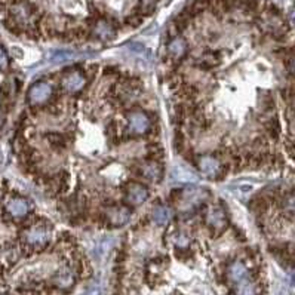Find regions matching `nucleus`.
<instances>
[{"label": "nucleus", "mask_w": 295, "mask_h": 295, "mask_svg": "<svg viewBox=\"0 0 295 295\" xmlns=\"http://www.w3.org/2000/svg\"><path fill=\"white\" fill-rule=\"evenodd\" d=\"M23 237H24V242L29 248L39 249V248H43L49 242L51 230L46 226H33L23 233Z\"/></svg>", "instance_id": "obj_1"}, {"label": "nucleus", "mask_w": 295, "mask_h": 295, "mask_svg": "<svg viewBox=\"0 0 295 295\" xmlns=\"http://www.w3.org/2000/svg\"><path fill=\"white\" fill-rule=\"evenodd\" d=\"M52 86L46 82H39L29 91V102L32 105H42L52 97Z\"/></svg>", "instance_id": "obj_2"}, {"label": "nucleus", "mask_w": 295, "mask_h": 295, "mask_svg": "<svg viewBox=\"0 0 295 295\" xmlns=\"http://www.w3.org/2000/svg\"><path fill=\"white\" fill-rule=\"evenodd\" d=\"M229 279H230V282L236 286V289H237V288H240L242 285H245V283L251 282L248 268L245 267V264H243V262H240V261H234L230 264Z\"/></svg>", "instance_id": "obj_3"}, {"label": "nucleus", "mask_w": 295, "mask_h": 295, "mask_svg": "<svg viewBox=\"0 0 295 295\" xmlns=\"http://www.w3.org/2000/svg\"><path fill=\"white\" fill-rule=\"evenodd\" d=\"M199 168H200V172L206 178H211V180L218 178L221 175V172H223V168H221L220 161L215 159V158H212V156H203V158H200Z\"/></svg>", "instance_id": "obj_4"}, {"label": "nucleus", "mask_w": 295, "mask_h": 295, "mask_svg": "<svg viewBox=\"0 0 295 295\" xmlns=\"http://www.w3.org/2000/svg\"><path fill=\"white\" fill-rule=\"evenodd\" d=\"M63 88L70 94H76L79 91H82L86 85V77L80 73V71H71L66 74L61 80Z\"/></svg>", "instance_id": "obj_5"}, {"label": "nucleus", "mask_w": 295, "mask_h": 295, "mask_svg": "<svg viewBox=\"0 0 295 295\" xmlns=\"http://www.w3.org/2000/svg\"><path fill=\"white\" fill-rule=\"evenodd\" d=\"M131 218V211L126 206H113L107 211V220L113 227L125 226Z\"/></svg>", "instance_id": "obj_6"}, {"label": "nucleus", "mask_w": 295, "mask_h": 295, "mask_svg": "<svg viewBox=\"0 0 295 295\" xmlns=\"http://www.w3.org/2000/svg\"><path fill=\"white\" fill-rule=\"evenodd\" d=\"M128 123H129V129L138 135L145 133L150 128V119L142 111H132L128 116Z\"/></svg>", "instance_id": "obj_7"}, {"label": "nucleus", "mask_w": 295, "mask_h": 295, "mask_svg": "<svg viewBox=\"0 0 295 295\" xmlns=\"http://www.w3.org/2000/svg\"><path fill=\"white\" fill-rule=\"evenodd\" d=\"M33 8L27 2H18L12 6V17L18 24H29L33 18Z\"/></svg>", "instance_id": "obj_8"}, {"label": "nucleus", "mask_w": 295, "mask_h": 295, "mask_svg": "<svg viewBox=\"0 0 295 295\" xmlns=\"http://www.w3.org/2000/svg\"><path fill=\"white\" fill-rule=\"evenodd\" d=\"M6 209L8 212L15 217V218H21V217H26L29 214V202L26 199H21V197H14L11 200H8L6 203Z\"/></svg>", "instance_id": "obj_9"}, {"label": "nucleus", "mask_w": 295, "mask_h": 295, "mask_svg": "<svg viewBox=\"0 0 295 295\" xmlns=\"http://www.w3.org/2000/svg\"><path fill=\"white\" fill-rule=\"evenodd\" d=\"M126 199H128V202H129V203L135 205V206H138V205L144 203V202L149 199V190H147V187H144V186H141V184L133 183V184H131V186L128 187Z\"/></svg>", "instance_id": "obj_10"}, {"label": "nucleus", "mask_w": 295, "mask_h": 295, "mask_svg": "<svg viewBox=\"0 0 295 295\" xmlns=\"http://www.w3.org/2000/svg\"><path fill=\"white\" fill-rule=\"evenodd\" d=\"M139 172L142 177H145L150 181H161L162 175H164V169L161 164L158 162H145L139 166Z\"/></svg>", "instance_id": "obj_11"}, {"label": "nucleus", "mask_w": 295, "mask_h": 295, "mask_svg": "<svg viewBox=\"0 0 295 295\" xmlns=\"http://www.w3.org/2000/svg\"><path fill=\"white\" fill-rule=\"evenodd\" d=\"M226 212L218 208V206H212L209 208V211L206 212V223L215 229H223L226 226Z\"/></svg>", "instance_id": "obj_12"}, {"label": "nucleus", "mask_w": 295, "mask_h": 295, "mask_svg": "<svg viewBox=\"0 0 295 295\" xmlns=\"http://www.w3.org/2000/svg\"><path fill=\"white\" fill-rule=\"evenodd\" d=\"M54 283L60 289H68L74 283V271L68 267H63L54 277Z\"/></svg>", "instance_id": "obj_13"}, {"label": "nucleus", "mask_w": 295, "mask_h": 295, "mask_svg": "<svg viewBox=\"0 0 295 295\" xmlns=\"http://www.w3.org/2000/svg\"><path fill=\"white\" fill-rule=\"evenodd\" d=\"M168 52L175 60L183 58L186 55V52H187V43H186V40L183 37H180V36L171 39V42L168 43Z\"/></svg>", "instance_id": "obj_14"}, {"label": "nucleus", "mask_w": 295, "mask_h": 295, "mask_svg": "<svg viewBox=\"0 0 295 295\" xmlns=\"http://www.w3.org/2000/svg\"><path fill=\"white\" fill-rule=\"evenodd\" d=\"M152 220L156 226H166L171 220H172V211L168 208V206H164V205H159L153 209L152 212Z\"/></svg>", "instance_id": "obj_15"}, {"label": "nucleus", "mask_w": 295, "mask_h": 295, "mask_svg": "<svg viewBox=\"0 0 295 295\" xmlns=\"http://www.w3.org/2000/svg\"><path fill=\"white\" fill-rule=\"evenodd\" d=\"M94 33L101 40H110V39L114 37L116 30H114V27L110 23H107V21H98L95 24V27H94Z\"/></svg>", "instance_id": "obj_16"}, {"label": "nucleus", "mask_w": 295, "mask_h": 295, "mask_svg": "<svg viewBox=\"0 0 295 295\" xmlns=\"http://www.w3.org/2000/svg\"><path fill=\"white\" fill-rule=\"evenodd\" d=\"M172 177L177 181H184V183H196L199 180L193 171H190L187 168H183V166H175L174 171H172Z\"/></svg>", "instance_id": "obj_17"}, {"label": "nucleus", "mask_w": 295, "mask_h": 295, "mask_svg": "<svg viewBox=\"0 0 295 295\" xmlns=\"http://www.w3.org/2000/svg\"><path fill=\"white\" fill-rule=\"evenodd\" d=\"M158 2L159 0H139L138 9L142 15H152L158 6Z\"/></svg>", "instance_id": "obj_18"}, {"label": "nucleus", "mask_w": 295, "mask_h": 295, "mask_svg": "<svg viewBox=\"0 0 295 295\" xmlns=\"http://www.w3.org/2000/svg\"><path fill=\"white\" fill-rule=\"evenodd\" d=\"M205 190H200V189H195V190H186V193H184V199L187 200V202H192V203H195V202H199V200H202L203 197H205Z\"/></svg>", "instance_id": "obj_19"}, {"label": "nucleus", "mask_w": 295, "mask_h": 295, "mask_svg": "<svg viewBox=\"0 0 295 295\" xmlns=\"http://www.w3.org/2000/svg\"><path fill=\"white\" fill-rule=\"evenodd\" d=\"M288 132H289L291 144L295 145V111L288 114Z\"/></svg>", "instance_id": "obj_20"}, {"label": "nucleus", "mask_w": 295, "mask_h": 295, "mask_svg": "<svg viewBox=\"0 0 295 295\" xmlns=\"http://www.w3.org/2000/svg\"><path fill=\"white\" fill-rule=\"evenodd\" d=\"M283 208L288 214H295V195L288 196L283 202Z\"/></svg>", "instance_id": "obj_21"}, {"label": "nucleus", "mask_w": 295, "mask_h": 295, "mask_svg": "<svg viewBox=\"0 0 295 295\" xmlns=\"http://www.w3.org/2000/svg\"><path fill=\"white\" fill-rule=\"evenodd\" d=\"M9 66V58L5 52V49L0 46V70H6Z\"/></svg>", "instance_id": "obj_22"}, {"label": "nucleus", "mask_w": 295, "mask_h": 295, "mask_svg": "<svg viewBox=\"0 0 295 295\" xmlns=\"http://www.w3.org/2000/svg\"><path fill=\"white\" fill-rule=\"evenodd\" d=\"M248 8H251V9H254L255 6H257V0H242Z\"/></svg>", "instance_id": "obj_23"}, {"label": "nucleus", "mask_w": 295, "mask_h": 295, "mask_svg": "<svg viewBox=\"0 0 295 295\" xmlns=\"http://www.w3.org/2000/svg\"><path fill=\"white\" fill-rule=\"evenodd\" d=\"M289 70H291V73L295 76V57L291 60V64H289Z\"/></svg>", "instance_id": "obj_24"}, {"label": "nucleus", "mask_w": 295, "mask_h": 295, "mask_svg": "<svg viewBox=\"0 0 295 295\" xmlns=\"http://www.w3.org/2000/svg\"><path fill=\"white\" fill-rule=\"evenodd\" d=\"M129 23L133 24V26H138L139 24V18H129Z\"/></svg>", "instance_id": "obj_25"}, {"label": "nucleus", "mask_w": 295, "mask_h": 295, "mask_svg": "<svg viewBox=\"0 0 295 295\" xmlns=\"http://www.w3.org/2000/svg\"><path fill=\"white\" fill-rule=\"evenodd\" d=\"M291 20H292V23L295 24V9H292V12H291Z\"/></svg>", "instance_id": "obj_26"}, {"label": "nucleus", "mask_w": 295, "mask_h": 295, "mask_svg": "<svg viewBox=\"0 0 295 295\" xmlns=\"http://www.w3.org/2000/svg\"><path fill=\"white\" fill-rule=\"evenodd\" d=\"M0 119H2V117H0Z\"/></svg>", "instance_id": "obj_27"}]
</instances>
